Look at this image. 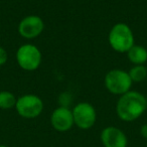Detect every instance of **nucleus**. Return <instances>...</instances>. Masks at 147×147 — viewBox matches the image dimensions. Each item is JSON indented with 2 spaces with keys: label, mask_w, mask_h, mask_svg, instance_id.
Segmentation results:
<instances>
[{
  "label": "nucleus",
  "mask_w": 147,
  "mask_h": 147,
  "mask_svg": "<svg viewBox=\"0 0 147 147\" xmlns=\"http://www.w3.org/2000/svg\"><path fill=\"white\" fill-rule=\"evenodd\" d=\"M147 100L144 95L136 91H129L121 95L116 105L118 117L125 122H132L146 111Z\"/></svg>",
  "instance_id": "1"
},
{
  "label": "nucleus",
  "mask_w": 147,
  "mask_h": 147,
  "mask_svg": "<svg viewBox=\"0 0 147 147\" xmlns=\"http://www.w3.org/2000/svg\"><path fill=\"white\" fill-rule=\"evenodd\" d=\"M109 45L117 53H127L134 43L132 29L126 23H116L111 28L108 36Z\"/></svg>",
  "instance_id": "2"
},
{
  "label": "nucleus",
  "mask_w": 147,
  "mask_h": 147,
  "mask_svg": "<svg viewBox=\"0 0 147 147\" xmlns=\"http://www.w3.org/2000/svg\"><path fill=\"white\" fill-rule=\"evenodd\" d=\"M105 87L114 95H121L131 91L132 80L129 76L128 71L120 69H114L109 71L105 76Z\"/></svg>",
  "instance_id": "3"
},
{
  "label": "nucleus",
  "mask_w": 147,
  "mask_h": 147,
  "mask_svg": "<svg viewBox=\"0 0 147 147\" xmlns=\"http://www.w3.org/2000/svg\"><path fill=\"white\" fill-rule=\"evenodd\" d=\"M42 59L41 51L34 45L25 43L22 45L16 51V61L22 69L33 71L39 67Z\"/></svg>",
  "instance_id": "4"
},
{
  "label": "nucleus",
  "mask_w": 147,
  "mask_h": 147,
  "mask_svg": "<svg viewBox=\"0 0 147 147\" xmlns=\"http://www.w3.org/2000/svg\"><path fill=\"white\" fill-rule=\"evenodd\" d=\"M19 116L25 119H33L42 113L43 102L38 96L33 94L22 95L17 98L15 105Z\"/></svg>",
  "instance_id": "5"
},
{
  "label": "nucleus",
  "mask_w": 147,
  "mask_h": 147,
  "mask_svg": "<svg viewBox=\"0 0 147 147\" xmlns=\"http://www.w3.org/2000/svg\"><path fill=\"white\" fill-rule=\"evenodd\" d=\"M74 123L83 130L92 128L97 121V112L92 104L82 102L77 104L73 110Z\"/></svg>",
  "instance_id": "6"
},
{
  "label": "nucleus",
  "mask_w": 147,
  "mask_h": 147,
  "mask_svg": "<svg viewBox=\"0 0 147 147\" xmlns=\"http://www.w3.org/2000/svg\"><path fill=\"white\" fill-rule=\"evenodd\" d=\"M45 29V23L37 15L25 16L18 24V32L26 39H32L41 34Z\"/></svg>",
  "instance_id": "7"
},
{
  "label": "nucleus",
  "mask_w": 147,
  "mask_h": 147,
  "mask_svg": "<svg viewBox=\"0 0 147 147\" xmlns=\"http://www.w3.org/2000/svg\"><path fill=\"white\" fill-rule=\"evenodd\" d=\"M51 123L55 130L59 132H67L75 125L73 111L67 107H57L51 113Z\"/></svg>",
  "instance_id": "8"
},
{
  "label": "nucleus",
  "mask_w": 147,
  "mask_h": 147,
  "mask_svg": "<svg viewBox=\"0 0 147 147\" xmlns=\"http://www.w3.org/2000/svg\"><path fill=\"white\" fill-rule=\"evenodd\" d=\"M101 141L104 147H127L128 144L126 134L114 126L103 129L101 132Z\"/></svg>",
  "instance_id": "9"
},
{
  "label": "nucleus",
  "mask_w": 147,
  "mask_h": 147,
  "mask_svg": "<svg viewBox=\"0 0 147 147\" xmlns=\"http://www.w3.org/2000/svg\"><path fill=\"white\" fill-rule=\"evenodd\" d=\"M126 53L128 59L134 65H144L147 61V49L142 45H134Z\"/></svg>",
  "instance_id": "10"
},
{
  "label": "nucleus",
  "mask_w": 147,
  "mask_h": 147,
  "mask_svg": "<svg viewBox=\"0 0 147 147\" xmlns=\"http://www.w3.org/2000/svg\"><path fill=\"white\" fill-rule=\"evenodd\" d=\"M133 83H141L147 79V67L144 65H133L128 71Z\"/></svg>",
  "instance_id": "11"
},
{
  "label": "nucleus",
  "mask_w": 147,
  "mask_h": 147,
  "mask_svg": "<svg viewBox=\"0 0 147 147\" xmlns=\"http://www.w3.org/2000/svg\"><path fill=\"white\" fill-rule=\"evenodd\" d=\"M16 97L13 93L9 91H1L0 92V109L8 110L15 108L16 105Z\"/></svg>",
  "instance_id": "12"
},
{
  "label": "nucleus",
  "mask_w": 147,
  "mask_h": 147,
  "mask_svg": "<svg viewBox=\"0 0 147 147\" xmlns=\"http://www.w3.org/2000/svg\"><path fill=\"white\" fill-rule=\"evenodd\" d=\"M71 99H73V97H71V95L69 93L67 92L61 93L59 97V102L61 107H67V108H69V104L71 102Z\"/></svg>",
  "instance_id": "13"
},
{
  "label": "nucleus",
  "mask_w": 147,
  "mask_h": 147,
  "mask_svg": "<svg viewBox=\"0 0 147 147\" xmlns=\"http://www.w3.org/2000/svg\"><path fill=\"white\" fill-rule=\"evenodd\" d=\"M7 59H8V55L7 51L3 49L2 47H0V65H3L6 63Z\"/></svg>",
  "instance_id": "14"
},
{
  "label": "nucleus",
  "mask_w": 147,
  "mask_h": 147,
  "mask_svg": "<svg viewBox=\"0 0 147 147\" xmlns=\"http://www.w3.org/2000/svg\"><path fill=\"white\" fill-rule=\"evenodd\" d=\"M140 134L143 138L147 139V124H143L140 128Z\"/></svg>",
  "instance_id": "15"
},
{
  "label": "nucleus",
  "mask_w": 147,
  "mask_h": 147,
  "mask_svg": "<svg viewBox=\"0 0 147 147\" xmlns=\"http://www.w3.org/2000/svg\"><path fill=\"white\" fill-rule=\"evenodd\" d=\"M0 147H8V146H6V145H2V144H1V145H0Z\"/></svg>",
  "instance_id": "16"
},
{
  "label": "nucleus",
  "mask_w": 147,
  "mask_h": 147,
  "mask_svg": "<svg viewBox=\"0 0 147 147\" xmlns=\"http://www.w3.org/2000/svg\"><path fill=\"white\" fill-rule=\"evenodd\" d=\"M146 147H147V143H146Z\"/></svg>",
  "instance_id": "17"
},
{
  "label": "nucleus",
  "mask_w": 147,
  "mask_h": 147,
  "mask_svg": "<svg viewBox=\"0 0 147 147\" xmlns=\"http://www.w3.org/2000/svg\"><path fill=\"white\" fill-rule=\"evenodd\" d=\"M146 82H147V79H146Z\"/></svg>",
  "instance_id": "18"
}]
</instances>
